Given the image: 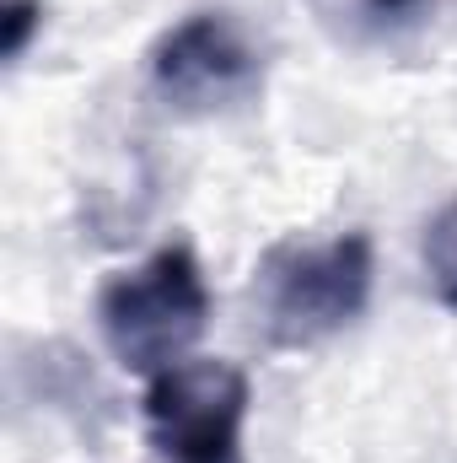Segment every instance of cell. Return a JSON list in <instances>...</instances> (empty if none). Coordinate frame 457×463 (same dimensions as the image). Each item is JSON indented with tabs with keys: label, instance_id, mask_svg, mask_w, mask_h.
<instances>
[{
	"label": "cell",
	"instance_id": "obj_6",
	"mask_svg": "<svg viewBox=\"0 0 457 463\" xmlns=\"http://www.w3.org/2000/svg\"><path fill=\"white\" fill-rule=\"evenodd\" d=\"M420 264H425V286L431 297L457 313V194L425 222V237H420Z\"/></svg>",
	"mask_w": 457,
	"mask_h": 463
},
{
	"label": "cell",
	"instance_id": "obj_2",
	"mask_svg": "<svg viewBox=\"0 0 457 463\" xmlns=\"http://www.w3.org/2000/svg\"><path fill=\"white\" fill-rule=\"evenodd\" d=\"M98 335L124 372L162 377L167 366L189 361V350L210 329V286L200 253L189 242H162L140 264L118 269L98 286Z\"/></svg>",
	"mask_w": 457,
	"mask_h": 463
},
{
	"label": "cell",
	"instance_id": "obj_3",
	"mask_svg": "<svg viewBox=\"0 0 457 463\" xmlns=\"http://www.w3.org/2000/svg\"><path fill=\"white\" fill-rule=\"evenodd\" d=\"M145 87L173 118H231L264 98V49L231 11H189L145 49Z\"/></svg>",
	"mask_w": 457,
	"mask_h": 463
},
{
	"label": "cell",
	"instance_id": "obj_7",
	"mask_svg": "<svg viewBox=\"0 0 457 463\" xmlns=\"http://www.w3.org/2000/svg\"><path fill=\"white\" fill-rule=\"evenodd\" d=\"M5 60L16 65L22 54H27V43H33V33L43 27V0H5Z\"/></svg>",
	"mask_w": 457,
	"mask_h": 463
},
{
	"label": "cell",
	"instance_id": "obj_5",
	"mask_svg": "<svg viewBox=\"0 0 457 463\" xmlns=\"http://www.w3.org/2000/svg\"><path fill=\"white\" fill-rule=\"evenodd\" d=\"M312 11L360 49H398L420 38L436 16V0H312Z\"/></svg>",
	"mask_w": 457,
	"mask_h": 463
},
{
	"label": "cell",
	"instance_id": "obj_4",
	"mask_svg": "<svg viewBox=\"0 0 457 463\" xmlns=\"http://www.w3.org/2000/svg\"><path fill=\"white\" fill-rule=\"evenodd\" d=\"M247 404L253 388L237 361L189 355L145 383V442L167 463H242Z\"/></svg>",
	"mask_w": 457,
	"mask_h": 463
},
{
	"label": "cell",
	"instance_id": "obj_1",
	"mask_svg": "<svg viewBox=\"0 0 457 463\" xmlns=\"http://www.w3.org/2000/svg\"><path fill=\"white\" fill-rule=\"evenodd\" d=\"M377 253L360 227L280 237L253 264V335L269 350H318L371 307Z\"/></svg>",
	"mask_w": 457,
	"mask_h": 463
}]
</instances>
